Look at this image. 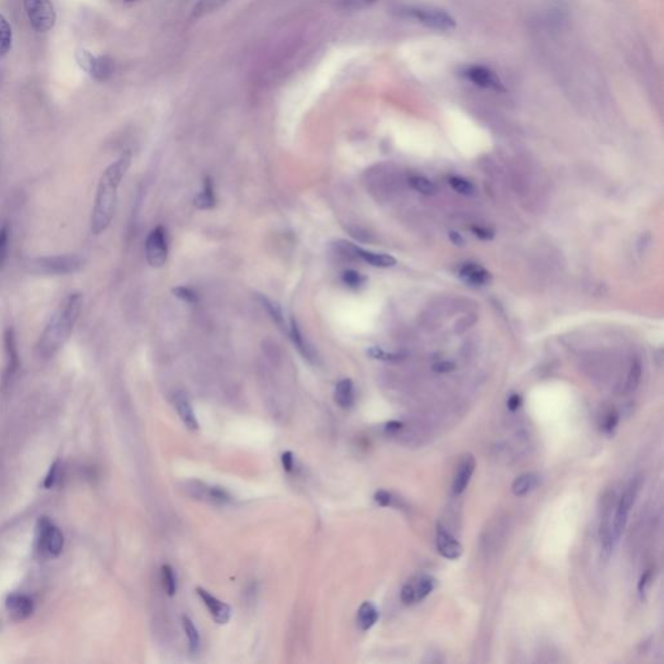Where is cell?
Masks as SVG:
<instances>
[{"mask_svg": "<svg viewBox=\"0 0 664 664\" xmlns=\"http://www.w3.org/2000/svg\"><path fill=\"white\" fill-rule=\"evenodd\" d=\"M336 246L348 256H355L357 259H361L375 268H392L397 264V259L394 256L387 255V253H375L370 252L366 249H362L359 246H355L352 243H348L345 240H340L336 243Z\"/></svg>", "mask_w": 664, "mask_h": 664, "instance_id": "cell-9", "label": "cell"}, {"mask_svg": "<svg viewBox=\"0 0 664 664\" xmlns=\"http://www.w3.org/2000/svg\"><path fill=\"white\" fill-rule=\"evenodd\" d=\"M64 549L62 531L49 522V518H39L36 528V552L42 558H56Z\"/></svg>", "mask_w": 664, "mask_h": 664, "instance_id": "cell-4", "label": "cell"}, {"mask_svg": "<svg viewBox=\"0 0 664 664\" xmlns=\"http://www.w3.org/2000/svg\"><path fill=\"white\" fill-rule=\"evenodd\" d=\"M475 468H476V461L472 455H465L461 459V462L457 468V471H455L453 485H452V489H453L455 496H459L466 491L471 476L475 471Z\"/></svg>", "mask_w": 664, "mask_h": 664, "instance_id": "cell-16", "label": "cell"}, {"mask_svg": "<svg viewBox=\"0 0 664 664\" xmlns=\"http://www.w3.org/2000/svg\"><path fill=\"white\" fill-rule=\"evenodd\" d=\"M520 406H522V397L517 394H511L507 400V409L510 411H517Z\"/></svg>", "mask_w": 664, "mask_h": 664, "instance_id": "cell-46", "label": "cell"}, {"mask_svg": "<svg viewBox=\"0 0 664 664\" xmlns=\"http://www.w3.org/2000/svg\"><path fill=\"white\" fill-rule=\"evenodd\" d=\"M174 405H175V409L178 411V416L179 418L182 419V422L185 423L186 427L188 430H197L199 427V423H197L196 417H195V413L191 407V404L188 401V398L186 397L185 394H174Z\"/></svg>", "mask_w": 664, "mask_h": 664, "instance_id": "cell-19", "label": "cell"}, {"mask_svg": "<svg viewBox=\"0 0 664 664\" xmlns=\"http://www.w3.org/2000/svg\"><path fill=\"white\" fill-rule=\"evenodd\" d=\"M374 500H375V502L379 505V506H381V507H387V506H390V505L392 504V500H394V498H392V494H391V493L381 489V491H378V492L375 493Z\"/></svg>", "mask_w": 664, "mask_h": 664, "instance_id": "cell-41", "label": "cell"}, {"mask_svg": "<svg viewBox=\"0 0 664 664\" xmlns=\"http://www.w3.org/2000/svg\"><path fill=\"white\" fill-rule=\"evenodd\" d=\"M376 0H339V5L344 10H350V11H356V10H362V8H366L371 5L372 3H375Z\"/></svg>", "mask_w": 664, "mask_h": 664, "instance_id": "cell-39", "label": "cell"}, {"mask_svg": "<svg viewBox=\"0 0 664 664\" xmlns=\"http://www.w3.org/2000/svg\"><path fill=\"white\" fill-rule=\"evenodd\" d=\"M168 239L164 226L155 227L146 240V257L149 266L157 269L165 265L168 259Z\"/></svg>", "mask_w": 664, "mask_h": 664, "instance_id": "cell-7", "label": "cell"}, {"mask_svg": "<svg viewBox=\"0 0 664 664\" xmlns=\"http://www.w3.org/2000/svg\"><path fill=\"white\" fill-rule=\"evenodd\" d=\"M288 335L292 340V343L297 348V350L305 357V359L308 361H313L314 358V353H313V349L309 346L308 343L305 342L303 333L300 331L297 323H296L295 320H291V324H290V329H288Z\"/></svg>", "mask_w": 664, "mask_h": 664, "instance_id": "cell-24", "label": "cell"}, {"mask_svg": "<svg viewBox=\"0 0 664 664\" xmlns=\"http://www.w3.org/2000/svg\"><path fill=\"white\" fill-rule=\"evenodd\" d=\"M650 581H652V571H650V570H648V571H646V572H645V574L641 576L640 583H639V591H640V594H643V593H645L646 588H648V585L650 584Z\"/></svg>", "mask_w": 664, "mask_h": 664, "instance_id": "cell-47", "label": "cell"}, {"mask_svg": "<svg viewBox=\"0 0 664 664\" xmlns=\"http://www.w3.org/2000/svg\"><path fill=\"white\" fill-rule=\"evenodd\" d=\"M435 588V578L430 575H422L409 581L401 591V601L405 604L418 603L424 600Z\"/></svg>", "mask_w": 664, "mask_h": 664, "instance_id": "cell-11", "label": "cell"}, {"mask_svg": "<svg viewBox=\"0 0 664 664\" xmlns=\"http://www.w3.org/2000/svg\"><path fill=\"white\" fill-rule=\"evenodd\" d=\"M173 295L175 296L178 300H182L187 304H196L197 295L194 290L186 285H178L172 290Z\"/></svg>", "mask_w": 664, "mask_h": 664, "instance_id": "cell-37", "label": "cell"}, {"mask_svg": "<svg viewBox=\"0 0 664 664\" xmlns=\"http://www.w3.org/2000/svg\"><path fill=\"white\" fill-rule=\"evenodd\" d=\"M75 60L85 72L90 73V71L94 65V62H95V56L92 53H90L87 49H78L75 52Z\"/></svg>", "mask_w": 664, "mask_h": 664, "instance_id": "cell-38", "label": "cell"}, {"mask_svg": "<svg viewBox=\"0 0 664 664\" xmlns=\"http://www.w3.org/2000/svg\"><path fill=\"white\" fill-rule=\"evenodd\" d=\"M465 74H466V78L468 81H471L476 86L483 87V88H491V90H496V91H505V87L501 79L494 74V72H492L488 68H485V66H480V65L470 66Z\"/></svg>", "mask_w": 664, "mask_h": 664, "instance_id": "cell-13", "label": "cell"}, {"mask_svg": "<svg viewBox=\"0 0 664 664\" xmlns=\"http://www.w3.org/2000/svg\"><path fill=\"white\" fill-rule=\"evenodd\" d=\"M282 465H283L284 471H287V472H291L294 470V455H292V452H284L282 455Z\"/></svg>", "mask_w": 664, "mask_h": 664, "instance_id": "cell-44", "label": "cell"}, {"mask_svg": "<svg viewBox=\"0 0 664 664\" xmlns=\"http://www.w3.org/2000/svg\"><path fill=\"white\" fill-rule=\"evenodd\" d=\"M4 350H5V357H7V363H5V370H4V374H3V387L5 388L11 381L13 379V376L16 375V372L18 371V368H20V358H18V352H17V345H16V335H14V330L12 327L7 329L5 332H4Z\"/></svg>", "mask_w": 664, "mask_h": 664, "instance_id": "cell-12", "label": "cell"}, {"mask_svg": "<svg viewBox=\"0 0 664 664\" xmlns=\"http://www.w3.org/2000/svg\"><path fill=\"white\" fill-rule=\"evenodd\" d=\"M196 591L199 597L201 598V601L208 607L210 615L217 624H226L230 620L231 609L227 603L222 602L218 598L212 596L209 591H207L203 588H197Z\"/></svg>", "mask_w": 664, "mask_h": 664, "instance_id": "cell-14", "label": "cell"}, {"mask_svg": "<svg viewBox=\"0 0 664 664\" xmlns=\"http://www.w3.org/2000/svg\"><path fill=\"white\" fill-rule=\"evenodd\" d=\"M368 355H369L371 358H374V359L385 361V362H397V361L403 359V356H401V355H397V353H392V352L384 350L383 348H379V346H371V348H369V349H368Z\"/></svg>", "mask_w": 664, "mask_h": 664, "instance_id": "cell-35", "label": "cell"}, {"mask_svg": "<svg viewBox=\"0 0 664 664\" xmlns=\"http://www.w3.org/2000/svg\"><path fill=\"white\" fill-rule=\"evenodd\" d=\"M617 422H619V417H617V414H616L615 411H610V413H609V414L604 417V420H603V430L606 431V432H611V431H614V429L616 427V424H617Z\"/></svg>", "mask_w": 664, "mask_h": 664, "instance_id": "cell-42", "label": "cell"}, {"mask_svg": "<svg viewBox=\"0 0 664 664\" xmlns=\"http://www.w3.org/2000/svg\"><path fill=\"white\" fill-rule=\"evenodd\" d=\"M194 205L197 209L208 210L214 208L216 205V194H214V186L209 177L204 178L203 188L194 199Z\"/></svg>", "mask_w": 664, "mask_h": 664, "instance_id": "cell-21", "label": "cell"}, {"mask_svg": "<svg viewBox=\"0 0 664 664\" xmlns=\"http://www.w3.org/2000/svg\"><path fill=\"white\" fill-rule=\"evenodd\" d=\"M161 580H162V585H164V589L166 591V594L174 596L175 591H177V584H175L174 571L169 565H164L161 567Z\"/></svg>", "mask_w": 664, "mask_h": 664, "instance_id": "cell-33", "label": "cell"}, {"mask_svg": "<svg viewBox=\"0 0 664 664\" xmlns=\"http://www.w3.org/2000/svg\"><path fill=\"white\" fill-rule=\"evenodd\" d=\"M59 466H60V462H59V461H56V462H55V463L51 466V468H49V472L47 474L46 479H44V483H43L44 488H47V489H49V488H52V487L56 484V481L59 480V470H60Z\"/></svg>", "mask_w": 664, "mask_h": 664, "instance_id": "cell-40", "label": "cell"}, {"mask_svg": "<svg viewBox=\"0 0 664 664\" xmlns=\"http://www.w3.org/2000/svg\"><path fill=\"white\" fill-rule=\"evenodd\" d=\"M472 231H474V234L476 235V236H478L479 239H481V240H491V239H493V236H494V234H493L491 230H488V229H485V227H480V226H478V227H474V229H472Z\"/></svg>", "mask_w": 664, "mask_h": 664, "instance_id": "cell-45", "label": "cell"}, {"mask_svg": "<svg viewBox=\"0 0 664 664\" xmlns=\"http://www.w3.org/2000/svg\"><path fill=\"white\" fill-rule=\"evenodd\" d=\"M641 372H642L641 371V363L636 359V361L632 362L630 369L628 372L627 381H626V385H624V394H630L639 387L641 381Z\"/></svg>", "mask_w": 664, "mask_h": 664, "instance_id": "cell-31", "label": "cell"}, {"mask_svg": "<svg viewBox=\"0 0 664 664\" xmlns=\"http://www.w3.org/2000/svg\"><path fill=\"white\" fill-rule=\"evenodd\" d=\"M539 483V478L535 474H523L518 476L517 479L513 483V493L515 496H524L527 493L533 491Z\"/></svg>", "mask_w": 664, "mask_h": 664, "instance_id": "cell-25", "label": "cell"}, {"mask_svg": "<svg viewBox=\"0 0 664 664\" xmlns=\"http://www.w3.org/2000/svg\"><path fill=\"white\" fill-rule=\"evenodd\" d=\"M86 259L78 253L46 256L30 259L29 269L38 275H68L81 270Z\"/></svg>", "mask_w": 664, "mask_h": 664, "instance_id": "cell-3", "label": "cell"}, {"mask_svg": "<svg viewBox=\"0 0 664 664\" xmlns=\"http://www.w3.org/2000/svg\"><path fill=\"white\" fill-rule=\"evenodd\" d=\"M25 12L38 33H47L56 23L52 0H24Z\"/></svg>", "mask_w": 664, "mask_h": 664, "instance_id": "cell-6", "label": "cell"}, {"mask_svg": "<svg viewBox=\"0 0 664 664\" xmlns=\"http://www.w3.org/2000/svg\"><path fill=\"white\" fill-rule=\"evenodd\" d=\"M432 370L435 372H439V374H448V372L455 371V365L452 361H439L432 366Z\"/></svg>", "mask_w": 664, "mask_h": 664, "instance_id": "cell-43", "label": "cell"}, {"mask_svg": "<svg viewBox=\"0 0 664 664\" xmlns=\"http://www.w3.org/2000/svg\"><path fill=\"white\" fill-rule=\"evenodd\" d=\"M385 429H387V431L394 432V431H398L400 429H403V424L400 422H390Z\"/></svg>", "mask_w": 664, "mask_h": 664, "instance_id": "cell-49", "label": "cell"}, {"mask_svg": "<svg viewBox=\"0 0 664 664\" xmlns=\"http://www.w3.org/2000/svg\"><path fill=\"white\" fill-rule=\"evenodd\" d=\"M114 73V62L108 56L95 58L94 65L90 71V75L99 82H105Z\"/></svg>", "mask_w": 664, "mask_h": 664, "instance_id": "cell-22", "label": "cell"}, {"mask_svg": "<svg viewBox=\"0 0 664 664\" xmlns=\"http://www.w3.org/2000/svg\"><path fill=\"white\" fill-rule=\"evenodd\" d=\"M342 281L343 283L349 287V288H353V290H358L361 288L363 284L366 283V277H363L362 274L357 272L355 270H345L342 275Z\"/></svg>", "mask_w": 664, "mask_h": 664, "instance_id": "cell-34", "label": "cell"}, {"mask_svg": "<svg viewBox=\"0 0 664 664\" xmlns=\"http://www.w3.org/2000/svg\"><path fill=\"white\" fill-rule=\"evenodd\" d=\"M8 243H10V227L4 225L0 227V270L3 269L8 256Z\"/></svg>", "mask_w": 664, "mask_h": 664, "instance_id": "cell-36", "label": "cell"}, {"mask_svg": "<svg viewBox=\"0 0 664 664\" xmlns=\"http://www.w3.org/2000/svg\"><path fill=\"white\" fill-rule=\"evenodd\" d=\"M409 185L411 186V188H414L416 191H418L422 195H426V196H433L437 191V188H436V186L433 185V182H431L429 178H424V177H420V175L410 178Z\"/></svg>", "mask_w": 664, "mask_h": 664, "instance_id": "cell-29", "label": "cell"}, {"mask_svg": "<svg viewBox=\"0 0 664 664\" xmlns=\"http://www.w3.org/2000/svg\"><path fill=\"white\" fill-rule=\"evenodd\" d=\"M401 14L407 18L416 20L419 24L424 25L433 30L449 31L455 27V18L448 12L432 7H405Z\"/></svg>", "mask_w": 664, "mask_h": 664, "instance_id": "cell-5", "label": "cell"}, {"mask_svg": "<svg viewBox=\"0 0 664 664\" xmlns=\"http://www.w3.org/2000/svg\"><path fill=\"white\" fill-rule=\"evenodd\" d=\"M335 403L342 409H350L355 404V385L350 379H343L335 387Z\"/></svg>", "mask_w": 664, "mask_h": 664, "instance_id": "cell-20", "label": "cell"}, {"mask_svg": "<svg viewBox=\"0 0 664 664\" xmlns=\"http://www.w3.org/2000/svg\"><path fill=\"white\" fill-rule=\"evenodd\" d=\"M379 619V611L374 603L363 602L358 609L357 622L362 630H368L374 627Z\"/></svg>", "mask_w": 664, "mask_h": 664, "instance_id": "cell-23", "label": "cell"}, {"mask_svg": "<svg viewBox=\"0 0 664 664\" xmlns=\"http://www.w3.org/2000/svg\"><path fill=\"white\" fill-rule=\"evenodd\" d=\"M449 185L455 190V192H458L461 195L472 196L475 194V186L462 177H450Z\"/></svg>", "mask_w": 664, "mask_h": 664, "instance_id": "cell-32", "label": "cell"}, {"mask_svg": "<svg viewBox=\"0 0 664 664\" xmlns=\"http://www.w3.org/2000/svg\"><path fill=\"white\" fill-rule=\"evenodd\" d=\"M82 305L84 296L81 294H72L64 300L40 335L37 346L38 355L40 358L53 356L69 340L74 324L81 314Z\"/></svg>", "mask_w": 664, "mask_h": 664, "instance_id": "cell-2", "label": "cell"}, {"mask_svg": "<svg viewBox=\"0 0 664 664\" xmlns=\"http://www.w3.org/2000/svg\"><path fill=\"white\" fill-rule=\"evenodd\" d=\"M12 47V29L11 25L0 14V58L5 56Z\"/></svg>", "mask_w": 664, "mask_h": 664, "instance_id": "cell-27", "label": "cell"}, {"mask_svg": "<svg viewBox=\"0 0 664 664\" xmlns=\"http://www.w3.org/2000/svg\"><path fill=\"white\" fill-rule=\"evenodd\" d=\"M259 298H261L262 305H264L265 309L268 310V313L270 314L271 318H272V320L275 322V324H277V326H278V327H279L282 331L285 332V333H288V329H290V326H287V323H285V318H284L283 311H282L281 307H279L277 303H274V301L269 300L268 297L261 296Z\"/></svg>", "mask_w": 664, "mask_h": 664, "instance_id": "cell-26", "label": "cell"}, {"mask_svg": "<svg viewBox=\"0 0 664 664\" xmlns=\"http://www.w3.org/2000/svg\"><path fill=\"white\" fill-rule=\"evenodd\" d=\"M449 239H450V242H452L455 246H465V239L462 238V235L458 234V233H455V231H450V233H449Z\"/></svg>", "mask_w": 664, "mask_h": 664, "instance_id": "cell-48", "label": "cell"}, {"mask_svg": "<svg viewBox=\"0 0 664 664\" xmlns=\"http://www.w3.org/2000/svg\"><path fill=\"white\" fill-rule=\"evenodd\" d=\"M182 626H183L186 636H187V640H188L190 650L192 652H197V649L200 646V636H199V632H197V628L195 627L194 622L188 616L183 615L182 616Z\"/></svg>", "mask_w": 664, "mask_h": 664, "instance_id": "cell-28", "label": "cell"}, {"mask_svg": "<svg viewBox=\"0 0 664 664\" xmlns=\"http://www.w3.org/2000/svg\"><path fill=\"white\" fill-rule=\"evenodd\" d=\"M639 487L640 485H639L637 480L632 481L616 505L615 515L613 518V540H614V544L619 541L620 536L623 535L624 528L627 526L628 515H629L630 507L633 506L635 501H636Z\"/></svg>", "mask_w": 664, "mask_h": 664, "instance_id": "cell-8", "label": "cell"}, {"mask_svg": "<svg viewBox=\"0 0 664 664\" xmlns=\"http://www.w3.org/2000/svg\"><path fill=\"white\" fill-rule=\"evenodd\" d=\"M227 1L229 0H199V3L192 10V14H194V17L205 16L208 13L214 12L216 10H218Z\"/></svg>", "mask_w": 664, "mask_h": 664, "instance_id": "cell-30", "label": "cell"}, {"mask_svg": "<svg viewBox=\"0 0 664 664\" xmlns=\"http://www.w3.org/2000/svg\"><path fill=\"white\" fill-rule=\"evenodd\" d=\"M436 546H437V552L440 553V555H443L444 558L450 559V561L458 559L463 553V548H462L461 542L458 541L443 527H437Z\"/></svg>", "mask_w": 664, "mask_h": 664, "instance_id": "cell-15", "label": "cell"}, {"mask_svg": "<svg viewBox=\"0 0 664 664\" xmlns=\"http://www.w3.org/2000/svg\"><path fill=\"white\" fill-rule=\"evenodd\" d=\"M130 166L131 152L126 151L101 174L91 217L92 234H103L110 227L114 216L118 187Z\"/></svg>", "mask_w": 664, "mask_h": 664, "instance_id": "cell-1", "label": "cell"}, {"mask_svg": "<svg viewBox=\"0 0 664 664\" xmlns=\"http://www.w3.org/2000/svg\"><path fill=\"white\" fill-rule=\"evenodd\" d=\"M7 611L14 622H23L33 614L34 603L24 594H12L5 601Z\"/></svg>", "mask_w": 664, "mask_h": 664, "instance_id": "cell-17", "label": "cell"}, {"mask_svg": "<svg viewBox=\"0 0 664 664\" xmlns=\"http://www.w3.org/2000/svg\"><path fill=\"white\" fill-rule=\"evenodd\" d=\"M126 3H130V1H136V0H125Z\"/></svg>", "mask_w": 664, "mask_h": 664, "instance_id": "cell-50", "label": "cell"}, {"mask_svg": "<svg viewBox=\"0 0 664 664\" xmlns=\"http://www.w3.org/2000/svg\"><path fill=\"white\" fill-rule=\"evenodd\" d=\"M459 278L470 285H485L492 281V275L478 264H465L459 269Z\"/></svg>", "mask_w": 664, "mask_h": 664, "instance_id": "cell-18", "label": "cell"}, {"mask_svg": "<svg viewBox=\"0 0 664 664\" xmlns=\"http://www.w3.org/2000/svg\"><path fill=\"white\" fill-rule=\"evenodd\" d=\"M613 497L607 496L603 500L602 514L600 522V542H601V558L607 561L615 546L613 540Z\"/></svg>", "mask_w": 664, "mask_h": 664, "instance_id": "cell-10", "label": "cell"}]
</instances>
